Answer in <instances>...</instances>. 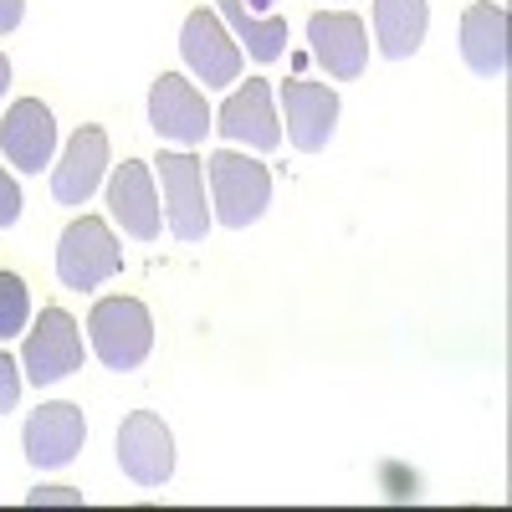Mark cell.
I'll use <instances>...</instances> for the list:
<instances>
[{
    "instance_id": "7402d4cb",
    "label": "cell",
    "mask_w": 512,
    "mask_h": 512,
    "mask_svg": "<svg viewBox=\"0 0 512 512\" xmlns=\"http://www.w3.org/2000/svg\"><path fill=\"white\" fill-rule=\"evenodd\" d=\"M26 21V0H0V36H11Z\"/></svg>"
},
{
    "instance_id": "5b68a950",
    "label": "cell",
    "mask_w": 512,
    "mask_h": 512,
    "mask_svg": "<svg viewBox=\"0 0 512 512\" xmlns=\"http://www.w3.org/2000/svg\"><path fill=\"white\" fill-rule=\"evenodd\" d=\"M21 369L36 390L62 384L67 374L82 369V328L67 308H41V318L26 328V349H21Z\"/></svg>"
},
{
    "instance_id": "ba28073f",
    "label": "cell",
    "mask_w": 512,
    "mask_h": 512,
    "mask_svg": "<svg viewBox=\"0 0 512 512\" xmlns=\"http://www.w3.org/2000/svg\"><path fill=\"white\" fill-rule=\"evenodd\" d=\"M108 216L113 226H123V236L134 241H159L164 231V200H159V180L149 159H123L108 180Z\"/></svg>"
},
{
    "instance_id": "52a82bcc",
    "label": "cell",
    "mask_w": 512,
    "mask_h": 512,
    "mask_svg": "<svg viewBox=\"0 0 512 512\" xmlns=\"http://www.w3.org/2000/svg\"><path fill=\"white\" fill-rule=\"evenodd\" d=\"M180 57L195 72V82H205V93L241 82V47H236V36L226 31V21L216 11H205V6L190 11L185 26H180Z\"/></svg>"
},
{
    "instance_id": "cb8c5ba5",
    "label": "cell",
    "mask_w": 512,
    "mask_h": 512,
    "mask_svg": "<svg viewBox=\"0 0 512 512\" xmlns=\"http://www.w3.org/2000/svg\"><path fill=\"white\" fill-rule=\"evenodd\" d=\"M6 88H11V62H6V52H0V98H6Z\"/></svg>"
},
{
    "instance_id": "8fae6325",
    "label": "cell",
    "mask_w": 512,
    "mask_h": 512,
    "mask_svg": "<svg viewBox=\"0 0 512 512\" xmlns=\"http://www.w3.org/2000/svg\"><path fill=\"white\" fill-rule=\"evenodd\" d=\"M118 466L134 487H164L175 477V436L154 410H134L118 425Z\"/></svg>"
},
{
    "instance_id": "5bb4252c",
    "label": "cell",
    "mask_w": 512,
    "mask_h": 512,
    "mask_svg": "<svg viewBox=\"0 0 512 512\" xmlns=\"http://www.w3.org/2000/svg\"><path fill=\"white\" fill-rule=\"evenodd\" d=\"M308 47L333 82H354L369 67V31L354 11H318L308 16Z\"/></svg>"
},
{
    "instance_id": "44dd1931",
    "label": "cell",
    "mask_w": 512,
    "mask_h": 512,
    "mask_svg": "<svg viewBox=\"0 0 512 512\" xmlns=\"http://www.w3.org/2000/svg\"><path fill=\"white\" fill-rule=\"evenodd\" d=\"M21 205H26L21 200V185L6 175V164H0V231H11L21 221Z\"/></svg>"
},
{
    "instance_id": "d6986e66",
    "label": "cell",
    "mask_w": 512,
    "mask_h": 512,
    "mask_svg": "<svg viewBox=\"0 0 512 512\" xmlns=\"http://www.w3.org/2000/svg\"><path fill=\"white\" fill-rule=\"evenodd\" d=\"M31 328V287L21 272H0V344Z\"/></svg>"
},
{
    "instance_id": "9a60e30c",
    "label": "cell",
    "mask_w": 512,
    "mask_h": 512,
    "mask_svg": "<svg viewBox=\"0 0 512 512\" xmlns=\"http://www.w3.org/2000/svg\"><path fill=\"white\" fill-rule=\"evenodd\" d=\"M108 134L98 123H82L77 134L67 139L62 159L52 164V200L57 205H88L108 175Z\"/></svg>"
},
{
    "instance_id": "3957f363",
    "label": "cell",
    "mask_w": 512,
    "mask_h": 512,
    "mask_svg": "<svg viewBox=\"0 0 512 512\" xmlns=\"http://www.w3.org/2000/svg\"><path fill=\"white\" fill-rule=\"evenodd\" d=\"M154 164L159 180V200H164V221L169 236L195 246L210 236V205H205V159H195L190 149H164Z\"/></svg>"
},
{
    "instance_id": "9c48e42d",
    "label": "cell",
    "mask_w": 512,
    "mask_h": 512,
    "mask_svg": "<svg viewBox=\"0 0 512 512\" xmlns=\"http://www.w3.org/2000/svg\"><path fill=\"white\" fill-rule=\"evenodd\" d=\"M277 103H282V123H287V139H292L297 154L328 149L333 128H338V113H344V103H338V93L328 88V82L287 77L277 88Z\"/></svg>"
},
{
    "instance_id": "ac0fdd59",
    "label": "cell",
    "mask_w": 512,
    "mask_h": 512,
    "mask_svg": "<svg viewBox=\"0 0 512 512\" xmlns=\"http://www.w3.org/2000/svg\"><path fill=\"white\" fill-rule=\"evenodd\" d=\"M216 16L226 21V31L236 41H246V52L256 62H277L287 52V21L282 16H267L262 21V16L246 11V0H216Z\"/></svg>"
},
{
    "instance_id": "ffe728a7",
    "label": "cell",
    "mask_w": 512,
    "mask_h": 512,
    "mask_svg": "<svg viewBox=\"0 0 512 512\" xmlns=\"http://www.w3.org/2000/svg\"><path fill=\"white\" fill-rule=\"evenodd\" d=\"M21 384H26V369L0 349V415H11L21 405Z\"/></svg>"
},
{
    "instance_id": "4fadbf2b",
    "label": "cell",
    "mask_w": 512,
    "mask_h": 512,
    "mask_svg": "<svg viewBox=\"0 0 512 512\" xmlns=\"http://www.w3.org/2000/svg\"><path fill=\"white\" fill-rule=\"evenodd\" d=\"M57 154V118L41 98H16L0 118V159L21 175H41Z\"/></svg>"
},
{
    "instance_id": "603a6c76",
    "label": "cell",
    "mask_w": 512,
    "mask_h": 512,
    "mask_svg": "<svg viewBox=\"0 0 512 512\" xmlns=\"http://www.w3.org/2000/svg\"><path fill=\"white\" fill-rule=\"evenodd\" d=\"M26 502H31V507H41V502H67V507H77L82 497H77L72 487H41V492H31Z\"/></svg>"
},
{
    "instance_id": "e0dca14e",
    "label": "cell",
    "mask_w": 512,
    "mask_h": 512,
    "mask_svg": "<svg viewBox=\"0 0 512 512\" xmlns=\"http://www.w3.org/2000/svg\"><path fill=\"white\" fill-rule=\"evenodd\" d=\"M425 26H431V6L425 0H374V41L379 57L405 62L420 52Z\"/></svg>"
},
{
    "instance_id": "30bf717a",
    "label": "cell",
    "mask_w": 512,
    "mask_h": 512,
    "mask_svg": "<svg viewBox=\"0 0 512 512\" xmlns=\"http://www.w3.org/2000/svg\"><path fill=\"white\" fill-rule=\"evenodd\" d=\"M216 128H221L231 144L251 149V154H272V149L282 144V118H277L272 82H267V77H246L241 88L221 103Z\"/></svg>"
},
{
    "instance_id": "7a4b0ae2",
    "label": "cell",
    "mask_w": 512,
    "mask_h": 512,
    "mask_svg": "<svg viewBox=\"0 0 512 512\" xmlns=\"http://www.w3.org/2000/svg\"><path fill=\"white\" fill-rule=\"evenodd\" d=\"M88 344L113 374L139 369L154 354V313L139 297H98L88 313Z\"/></svg>"
},
{
    "instance_id": "6da1fadb",
    "label": "cell",
    "mask_w": 512,
    "mask_h": 512,
    "mask_svg": "<svg viewBox=\"0 0 512 512\" xmlns=\"http://www.w3.org/2000/svg\"><path fill=\"white\" fill-rule=\"evenodd\" d=\"M205 180H210V205L226 231H246L267 216L272 205V169L251 154L216 149L205 159Z\"/></svg>"
},
{
    "instance_id": "277c9868",
    "label": "cell",
    "mask_w": 512,
    "mask_h": 512,
    "mask_svg": "<svg viewBox=\"0 0 512 512\" xmlns=\"http://www.w3.org/2000/svg\"><path fill=\"white\" fill-rule=\"evenodd\" d=\"M118 272H123V251H118L113 226L103 216H77L62 231V241H57V277H62V287L93 292V287H103Z\"/></svg>"
},
{
    "instance_id": "8992f818",
    "label": "cell",
    "mask_w": 512,
    "mask_h": 512,
    "mask_svg": "<svg viewBox=\"0 0 512 512\" xmlns=\"http://www.w3.org/2000/svg\"><path fill=\"white\" fill-rule=\"evenodd\" d=\"M149 128L175 144V149H195L210 128H216V113L205 108V93L195 88L190 77L180 72H159L154 88H149Z\"/></svg>"
},
{
    "instance_id": "2e32d148",
    "label": "cell",
    "mask_w": 512,
    "mask_h": 512,
    "mask_svg": "<svg viewBox=\"0 0 512 512\" xmlns=\"http://www.w3.org/2000/svg\"><path fill=\"white\" fill-rule=\"evenodd\" d=\"M461 62L477 77H507V11L502 6H472L461 16Z\"/></svg>"
},
{
    "instance_id": "7c38bea8",
    "label": "cell",
    "mask_w": 512,
    "mask_h": 512,
    "mask_svg": "<svg viewBox=\"0 0 512 512\" xmlns=\"http://www.w3.org/2000/svg\"><path fill=\"white\" fill-rule=\"evenodd\" d=\"M82 441H88V420H82L72 400H47L41 410L26 415V431H21L26 461L36 472H62L67 461H77Z\"/></svg>"
}]
</instances>
